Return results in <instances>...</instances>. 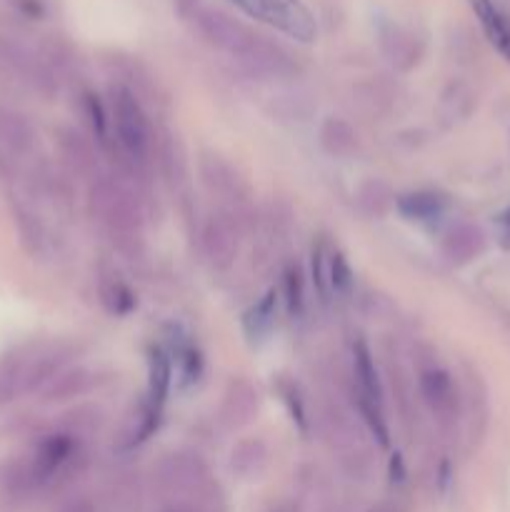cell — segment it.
Listing matches in <instances>:
<instances>
[{"instance_id":"20","label":"cell","mask_w":510,"mask_h":512,"mask_svg":"<svg viewBox=\"0 0 510 512\" xmlns=\"http://www.w3.org/2000/svg\"><path fill=\"white\" fill-rule=\"evenodd\" d=\"M98 293H100V303H103V308L108 310L110 315H115V318H125V315H130L135 308H138L135 293L118 273H108V270H105V273L100 275Z\"/></svg>"},{"instance_id":"34","label":"cell","mask_w":510,"mask_h":512,"mask_svg":"<svg viewBox=\"0 0 510 512\" xmlns=\"http://www.w3.org/2000/svg\"><path fill=\"white\" fill-rule=\"evenodd\" d=\"M368 512H403V510L393 503H378V505H373Z\"/></svg>"},{"instance_id":"32","label":"cell","mask_w":510,"mask_h":512,"mask_svg":"<svg viewBox=\"0 0 510 512\" xmlns=\"http://www.w3.org/2000/svg\"><path fill=\"white\" fill-rule=\"evenodd\" d=\"M53 512H95V505L88 498H70L60 503Z\"/></svg>"},{"instance_id":"27","label":"cell","mask_w":510,"mask_h":512,"mask_svg":"<svg viewBox=\"0 0 510 512\" xmlns=\"http://www.w3.org/2000/svg\"><path fill=\"white\" fill-rule=\"evenodd\" d=\"M168 508L175 512H228V503H225V493L220 490V485L213 480L203 490L180 500V503L168 505Z\"/></svg>"},{"instance_id":"28","label":"cell","mask_w":510,"mask_h":512,"mask_svg":"<svg viewBox=\"0 0 510 512\" xmlns=\"http://www.w3.org/2000/svg\"><path fill=\"white\" fill-rule=\"evenodd\" d=\"M283 295L285 308H288L290 318H303L305 313V280L303 270L295 263H288L283 270Z\"/></svg>"},{"instance_id":"4","label":"cell","mask_w":510,"mask_h":512,"mask_svg":"<svg viewBox=\"0 0 510 512\" xmlns=\"http://www.w3.org/2000/svg\"><path fill=\"white\" fill-rule=\"evenodd\" d=\"M198 173L205 190L220 200V210L230 213L243 228H248L253 223V193H250L248 183L238 173V168L220 153L205 150L200 155Z\"/></svg>"},{"instance_id":"19","label":"cell","mask_w":510,"mask_h":512,"mask_svg":"<svg viewBox=\"0 0 510 512\" xmlns=\"http://www.w3.org/2000/svg\"><path fill=\"white\" fill-rule=\"evenodd\" d=\"M170 388H173V360L163 348H153L148 358V395H145V403L163 410Z\"/></svg>"},{"instance_id":"26","label":"cell","mask_w":510,"mask_h":512,"mask_svg":"<svg viewBox=\"0 0 510 512\" xmlns=\"http://www.w3.org/2000/svg\"><path fill=\"white\" fill-rule=\"evenodd\" d=\"M58 145H60V153H63L65 163L70 165L73 173L80 175H88L93 173L95 168V158H93V150H90V143L73 128H63L58 133Z\"/></svg>"},{"instance_id":"1","label":"cell","mask_w":510,"mask_h":512,"mask_svg":"<svg viewBox=\"0 0 510 512\" xmlns=\"http://www.w3.org/2000/svg\"><path fill=\"white\" fill-rule=\"evenodd\" d=\"M180 20L203 43L238 60L245 70L263 78H288L295 73V63L278 43L255 33L238 18L225 13L210 0H173Z\"/></svg>"},{"instance_id":"10","label":"cell","mask_w":510,"mask_h":512,"mask_svg":"<svg viewBox=\"0 0 510 512\" xmlns=\"http://www.w3.org/2000/svg\"><path fill=\"white\" fill-rule=\"evenodd\" d=\"M243 225L225 210H213L200 233V248L213 270H228L240 253Z\"/></svg>"},{"instance_id":"15","label":"cell","mask_w":510,"mask_h":512,"mask_svg":"<svg viewBox=\"0 0 510 512\" xmlns=\"http://www.w3.org/2000/svg\"><path fill=\"white\" fill-rule=\"evenodd\" d=\"M35 493L25 458L0 465V512H18Z\"/></svg>"},{"instance_id":"8","label":"cell","mask_w":510,"mask_h":512,"mask_svg":"<svg viewBox=\"0 0 510 512\" xmlns=\"http://www.w3.org/2000/svg\"><path fill=\"white\" fill-rule=\"evenodd\" d=\"M230 3L248 13L250 18L290 35L298 43H313L318 35L313 13L300 0H230Z\"/></svg>"},{"instance_id":"9","label":"cell","mask_w":510,"mask_h":512,"mask_svg":"<svg viewBox=\"0 0 510 512\" xmlns=\"http://www.w3.org/2000/svg\"><path fill=\"white\" fill-rule=\"evenodd\" d=\"M35 150V130L18 110L0 105V178L15 180Z\"/></svg>"},{"instance_id":"31","label":"cell","mask_w":510,"mask_h":512,"mask_svg":"<svg viewBox=\"0 0 510 512\" xmlns=\"http://www.w3.org/2000/svg\"><path fill=\"white\" fill-rule=\"evenodd\" d=\"M283 398H285V403H288L290 415H293L295 423L300 425V430H303V433H308V418H305L308 413H305V405H303V400H300V395L295 393V385H285Z\"/></svg>"},{"instance_id":"11","label":"cell","mask_w":510,"mask_h":512,"mask_svg":"<svg viewBox=\"0 0 510 512\" xmlns=\"http://www.w3.org/2000/svg\"><path fill=\"white\" fill-rule=\"evenodd\" d=\"M418 390L425 408L430 410V415H433L443 428H450V425L458 423L460 393L453 375H450L448 370L440 368V365L423 368L418 375Z\"/></svg>"},{"instance_id":"18","label":"cell","mask_w":510,"mask_h":512,"mask_svg":"<svg viewBox=\"0 0 510 512\" xmlns=\"http://www.w3.org/2000/svg\"><path fill=\"white\" fill-rule=\"evenodd\" d=\"M268 468V448L263 440L245 438L238 440L230 450V470L243 480H255Z\"/></svg>"},{"instance_id":"21","label":"cell","mask_w":510,"mask_h":512,"mask_svg":"<svg viewBox=\"0 0 510 512\" xmlns=\"http://www.w3.org/2000/svg\"><path fill=\"white\" fill-rule=\"evenodd\" d=\"M398 210L403 218L418 220V223H428V220L440 218L448 210V200L445 195L435 193V190H415V193H405L398 198Z\"/></svg>"},{"instance_id":"33","label":"cell","mask_w":510,"mask_h":512,"mask_svg":"<svg viewBox=\"0 0 510 512\" xmlns=\"http://www.w3.org/2000/svg\"><path fill=\"white\" fill-rule=\"evenodd\" d=\"M500 228H503V243L510 248V208L500 215Z\"/></svg>"},{"instance_id":"24","label":"cell","mask_w":510,"mask_h":512,"mask_svg":"<svg viewBox=\"0 0 510 512\" xmlns=\"http://www.w3.org/2000/svg\"><path fill=\"white\" fill-rule=\"evenodd\" d=\"M80 110H83L88 128L93 133V140L103 145L105 150H113V128H110V110L105 108L103 100L93 90H83L80 93Z\"/></svg>"},{"instance_id":"23","label":"cell","mask_w":510,"mask_h":512,"mask_svg":"<svg viewBox=\"0 0 510 512\" xmlns=\"http://www.w3.org/2000/svg\"><path fill=\"white\" fill-rule=\"evenodd\" d=\"M275 315H278V293L275 290H268L263 298L255 305H250L248 313L243 315V328L245 335L255 343L268 338L275 328Z\"/></svg>"},{"instance_id":"14","label":"cell","mask_w":510,"mask_h":512,"mask_svg":"<svg viewBox=\"0 0 510 512\" xmlns=\"http://www.w3.org/2000/svg\"><path fill=\"white\" fill-rule=\"evenodd\" d=\"M380 48L395 70H410L423 58V43L418 35L405 30L403 25L380 23Z\"/></svg>"},{"instance_id":"22","label":"cell","mask_w":510,"mask_h":512,"mask_svg":"<svg viewBox=\"0 0 510 512\" xmlns=\"http://www.w3.org/2000/svg\"><path fill=\"white\" fill-rule=\"evenodd\" d=\"M95 385V378L90 370L75 368V370H63V373L55 375L48 385L43 388V398L48 403H60V400L80 398V395L88 393Z\"/></svg>"},{"instance_id":"7","label":"cell","mask_w":510,"mask_h":512,"mask_svg":"<svg viewBox=\"0 0 510 512\" xmlns=\"http://www.w3.org/2000/svg\"><path fill=\"white\" fill-rule=\"evenodd\" d=\"M213 480L205 460L195 453H185V450L165 455L155 468V488H158L160 498L168 500V505L190 498Z\"/></svg>"},{"instance_id":"12","label":"cell","mask_w":510,"mask_h":512,"mask_svg":"<svg viewBox=\"0 0 510 512\" xmlns=\"http://www.w3.org/2000/svg\"><path fill=\"white\" fill-rule=\"evenodd\" d=\"M260 408V398L255 385L248 378H233L223 393V403L218 410V423L228 433H240L255 420Z\"/></svg>"},{"instance_id":"13","label":"cell","mask_w":510,"mask_h":512,"mask_svg":"<svg viewBox=\"0 0 510 512\" xmlns=\"http://www.w3.org/2000/svg\"><path fill=\"white\" fill-rule=\"evenodd\" d=\"M468 3L485 38L498 50L500 58L510 63V0H468Z\"/></svg>"},{"instance_id":"3","label":"cell","mask_w":510,"mask_h":512,"mask_svg":"<svg viewBox=\"0 0 510 512\" xmlns=\"http://www.w3.org/2000/svg\"><path fill=\"white\" fill-rule=\"evenodd\" d=\"M110 128L113 148L130 173H145L153 163L155 135L143 100L123 83L110 85Z\"/></svg>"},{"instance_id":"6","label":"cell","mask_w":510,"mask_h":512,"mask_svg":"<svg viewBox=\"0 0 510 512\" xmlns=\"http://www.w3.org/2000/svg\"><path fill=\"white\" fill-rule=\"evenodd\" d=\"M80 460V440L73 430H60V433L43 435L25 458L33 478L35 490H45L58 483L60 478L70 475L73 465Z\"/></svg>"},{"instance_id":"29","label":"cell","mask_w":510,"mask_h":512,"mask_svg":"<svg viewBox=\"0 0 510 512\" xmlns=\"http://www.w3.org/2000/svg\"><path fill=\"white\" fill-rule=\"evenodd\" d=\"M200 373H203V358H200V353L195 348H185L180 353V378H183V385L195 383L200 378Z\"/></svg>"},{"instance_id":"5","label":"cell","mask_w":510,"mask_h":512,"mask_svg":"<svg viewBox=\"0 0 510 512\" xmlns=\"http://www.w3.org/2000/svg\"><path fill=\"white\" fill-rule=\"evenodd\" d=\"M353 385L355 408H358L365 428L378 440L380 448H390V430L383 408V385H380L373 353L363 340H355L353 345Z\"/></svg>"},{"instance_id":"25","label":"cell","mask_w":510,"mask_h":512,"mask_svg":"<svg viewBox=\"0 0 510 512\" xmlns=\"http://www.w3.org/2000/svg\"><path fill=\"white\" fill-rule=\"evenodd\" d=\"M320 145L333 158H348L358 148V133L340 118H328L320 125Z\"/></svg>"},{"instance_id":"30","label":"cell","mask_w":510,"mask_h":512,"mask_svg":"<svg viewBox=\"0 0 510 512\" xmlns=\"http://www.w3.org/2000/svg\"><path fill=\"white\" fill-rule=\"evenodd\" d=\"M10 10L20 15V18L28 20H40L45 15V0H3Z\"/></svg>"},{"instance_id":"17","label":"cell","mask_w":510,"mask_h":512,"mask_svg":"<svg viewBox=\"0 0 510 512\" xmlns=\"http://www.w3.org/2000/svg\"><path fill=\"white\" fill-rule=\"evenodd\" d=\"M440 248H443V255L448 263L468 265L470 260H475L485 250V235L478 225L458 223L445 233Z\"/></svg>"},{"instance_id":"16","label":"cell","mask_w":510,"mask_h":512,"mask_svg":"<svg viewBox=\"0 0 510 512\" xmlns=\"http://www.w3.org/2000/svg\"><path fill=\"white\" fill-rule=\"evenodd\" d=\"M10 205H13V220H15V228H18L23 248L28 250L33 258H43L50 248V238H48V228H45V223L40 220V215L35 213L33 205H30L25 198H20V195H13V198H10Z\"/></svg>"},{"instance_id":"2","label":"cell","mask_w":510,"mask_h":512,"mask_svg":"<svg viewBox=\"0 0 510 512\" xmlns=\"http://www.w3.org/2000/svg\"><path fill=\"white\" fill-rule=\"evenodd\" d=\"M88 210L95 223L118 243L135 250L143 240V208L138 195L118 175H95L88 188Z\"/></svg>"}]
</instances>
